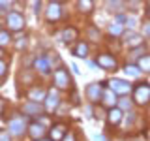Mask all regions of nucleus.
Wrapping results in <instances>:
<instances>
[{"instance_id":"obj_1","label":"nucleus","mask_w":150,"mask_h":141,"mask_svg":"<svg viewBox=\"0 0 150 141\" xmlns=\"http://www.w3.org/2000/svg\"><path fill=\"white\" fill-rule=\"evenodd\" d=\"M133 96H135V102L141 103V105L148 103V102H150V85H146V83H141L139 87H135Z\"/></svg>"},{"instance_id":"obj_2","label":"nucleus","mask_w":150,"mask_h":141,"mask_svg":"<svg viewBox=\"0 0 150 141\" xmlns=\"http://www.w3.org/2000/svg\"><path fill=\"white\" fill-rule=\"evenodd\" d=\"M8 26L11 28V30H21V28L25 26V19H23L21 13H17V11L9 13L8 15Z\"/></svg>"},{"instance_id":"obj_3","label":"nucleus","mask_w":150,"mask_h":141,"mask_svg":"<svg viewBox=\"0 0 150 141\" xmlns=\"http://www.w3.org/2000/svg\"><path fill=\"white\" fill-rule=\"evenodd\" d=\"M26 128V120L23 119V117H17V119H11L9 120V132L15 135H21L23 132Z\"/></svg>"},{"instance_id":"obj_4","label":"nucleus","mask_w":150,"mask_h":141,"mask_svg":"<svg viewBox=\"0 0 150 141\" xmlns=\"http://www.w3.org/2000/svg\"><path fill=\"white\" fill-rule=\"evenodd\" d=\"M109 87L112 92H120V94H128L129 92V83L128 81H120V79H111Z\"/></svg>"},{"instance_id":"obj_5","label":"nucleus","mask_w":150,"mask_h":141,"mask_svg":"<svg viewBox=\"0 0 150 141\" xmlns=\"http://www.w3.org/2000/svg\"><path fill=\"white\" fill-rule=\"evenodd\" d=\"M54 83L58 85L60 88H68L69 87V75L64 72V70H58L54 75Z\"/></svg>"},{"instance_id":"obj_6","label":"nucleus","mask_w":150,"mask_h":141,"mask_svg":"<svg viewBox=\"0 0 150 141\" xmlns=\"http://www.w3.org/2000/svg\"><path fill=\"white\" fill-rule=\"evenodd\" d=\"M98 62H100L101 68H109V70L116 68V60L112 58L111 55H101V56H98Z\"/></svg>"},{"instance_id":"obj_7","label":"nucleus","mask_w":150,"mask_h":141,"mask_svg":"<svg viewBox=\"0 0 150 141\" xmlns=\"http://www.w3.org/2000/svg\"><path fill=\"white\" fill-rule=\"evenodd\" d=\"M47 19L49 21H54V19H58L60 17V4H56V2H51L49 4V8H47Z\"/></svg>"},{"instance_id":"obj_8","label":"nucleus","mask_w":150,"mask_h":141,"mask_svg":"<svg viewBox=\"0 0 150 141\" xmlns=\"http://www.w3.org/2000/svg\"><path fill=\"white\" fill-rule=\"evenodd\" d=\"M51 137H53L54 141L64 139V137H66V126H62V124L53 126V130H51Z\"/></svg>"},{"instance_id":"obj_9","label":"nucleus","mask_w":150,"mask_h":141,"mask_svg":"<svg viewBox=\"0 0 150 141\" xmlns=\"http://www.w3.org/2000/svg\"><path fill=\"white\" fill-rule=\"evenodd\" d=\"M28 134H30L34 139L40 141V137L43 135V126H41V124H38V122H36V124H30V128H28Z\"/></svg>"},{"instance_id":"obj_10","label":"nucleus","mask_w":150,"mask_h":141,"mask_svg":"<svg viewBox=\"0 0 150 141\" xmlns=\"http://www.w3.org/2000/svg\"><path fill=\"white\" fill-rule=\"evenodd\" d=\"M86 94H88V98H90V100H98V98H100V94H103V92H101L100 85H90V87H88V90H86Z\"/></svg>"},{"instance_id":"obj_11","label":"nucleus","mask_w":150,"mask_h":141,"mask_svg":"<svg viewBox=\"0 0 150 141\" xmlns=\"http://www.w3.org/2000/svg\"><path fill=\"white\" fill-rule=\"evenodd\" d=\"M36 68L40 70L41 73H47L49 72V60H47L45 56H40V58L36 60Z\"/></svg>"},{"instance_id":"obj_12","label":"nucleus","mask_w":150,"mask_h":141,"mask_svg":"<svg viewBox=\"0 0 150 141\" xmlns=\"http://www.w3.org/2000/svg\"><path fill=\"white\" fill-rule=\"evenodd\" d=\"M120 120H122V111L118 109V107L111 109V113H109V122H111V124H118Z\"/></svg>"},{"instance_id":"obj_13","label":"nucleus","mask_w":150,"mask_h":141,"mask_svg":"<svg viewBox=\"0 0 150 141\" xmlns=\"http://www.w3.org/2000/svg\"><path fill=\"white\" fill-rule=\"evenodd\" d=\"M103 105H115V92L112 90H103Z\"/></svg>"},{"instance_id":"obj_14","label":"nucleus","mask_w":150,"mask_h":141,"mask_svg":"<svg viewBox=\"0 0 150 141\" xmlns=\"http://www.w3.org/2000/svg\"><path fill=\"white\" fill-rule=\"evenodd\" d=\"M28 96H30L34 102H40V100H43V98H45V88H36V90H30V92H28Z\"/></svg>"},{"instance_id":"obj_15","label":"nucleus","mask_w":150,"mask_h":141,"mask_svg":"<svg viewBox=\"0 0 150 141\" xmlns=\"http://www.w3.org/2000/svg\"><path fill=\"white\" fill-rule=\"evenodd\" d=\"M75 36H77V30L69 26V28H66V30H64L62 40H64V41H73V40H75Z\"/></svg>"},{"instance_id":"obj_16","label":"nucleus","mask_w":150,"mask_h":141,"mask_svg":"<svg viewBox=\"0 0 150 141\" xmlns=\"http://www.w3.org/2000/svg\"><path fill=\"white\" fill-rule=\"evenodd\" d=\"M56 103H58V92H56V90H51L49 92V100H47V107H49V109H53Z\"/></svg>"},{"instance_id":"obj_17","label":"nucleus","mask_w":150,"mask_h":141,"mask_svg":"<svg viewBox=\"0 0 150 141\" xmlns=\"http://www.w3.org/2000/svg\"><path fill=\"white\" fill-rule=\"evenodd\" d=\"M139 68L144 72H150V56H141L139 58Z\"/></svg>"},{"instance_id":"obj_18","label":"nucleus","mask_w":150,"mask_h":141,"mask_svg":"<svg viewBox=\"0 0 150 141\" xmlns=\"http://www.w3.org/2000/svg\"><path fill=\"white\" fill-rule=\"evenodd\" d=\"M38 111H41V105L36 103V102L26 103V105H25V113H38Z\"/></svg>"},{"instance_id":"obj_19","label":"nucleus","mask_w":150,"mask_h":141,"mask_svg":"<svg viewBox=\"0 0 150 141\" xmlns=\"http://www.w3.org/2000/svg\"><path fill=\"white\" fill-rule=\"evenodd\" d=\"M75 53H77L79 56H86V53H88V45L84 43V41H81V43L75 47Z\"/></svg>"},{"instance_id":"obj_20","label":"nucleus","mask_w":150,"mask_h":141,"mask_svg":"<svg viewBox=\"0 0 150 141\" xmlns=\"http://www.w3.org/2000/svg\"><path fill=\"white\" fill-rule=\"evenodd\" d=\"M126 73H129V75H135V77H137V75L141 73V68L139 66H126Z\"/></svg>"},{"instance_id":"obj_21","label":"nucleus","mask_w":150,"mask_h":141,"mask_svg":"<svg viewBox=\"0 0 150 141\" xmlns=\"http://www.w3.org/2000/svg\"><path fill=\"white\" fill-rule=\"evenodd\" d=\"M111 34H122V26H118V23H112L111 28H109Z\"/></svg>"},{"instance_id":"obj_22","label":"nucleus","mask_w":150,"mask_h":141,"mask_svg":"<svg viewBox=\"0 0 150 141\" xmlns=\"http://www.w3.org/2000/svg\"><path fill=\"white\" fill-rule=\"evenodd\" d=\"M6 43H9V34L8 32H0V45H6Z\"/></svg>"},{"instance_id":"obj_23","label":"nucleus","mask_w":150,"mask_h":141,"mask_svg":"<svg viewBox=\"0 0 150 141\" xmlns=\"http://www.w3.org/2000/svg\"><path fill=\"white\" fill-rule=\"evenodd\" d=\"M79 8L81 9H92V4L90 2H79Z\"/></svg>"},{"instance_id":"obj_24","label":"nucleus","mask_w":150,"mask_h":141,"mask_svg":"<svg viewBox=\"0 0 150 141\" xmlns=\"http://www.w3.org/2000/svg\"><path fill=\"white\" fill-rule=\"evenodd\" d=\"M120 105L124 107V109H129V107H131V102L128 100V98H124V100H122V103H120Z\"/></svg>"},{"instance_id":"obj_25","label":"nucleus","mask_w":150,"mask_h":141,"mask_svg":"<svg viewBox=\"0 0 150 141\" xmlns=\"http://www.w3.org/2000/svg\"><path fill=\"white\" fill-rule=\"evenodd\" d=\"M0 141H9V135L6 132H0Z\"/></svg>"},{"instance_id":"obj_26","label":"nucleus","mask_w":150,"mask_h":141,"mask_svg":"<svg viewBox=\"0 0 150 141\" xmlns=\"http://www.w3.org/2000/svg\"><path fill=\"white\" fill-rule=\"evenodd\" d=\"M6 73V62H0V77Z\"/></svg>"},{"instance_id":"obj_27","label":"nucleus","mask_w":150,"mask_h":141,"mask_svg":"<svg viewBox=\"0 0 150 141\" xmlns=\"http://www.w3.org/2000/svg\"><path fill=\"white\" fill-rule=\"evenodd\" d=\"M62 141H75V135H73V134H66V137H64Z\"/></svg>"},{"instance_id":"obj_28","label":"nucleus","mask_w":150,"mask_h":141,"mask_svg":"<svg viewBox=\"0 0 150 141\" xmlns=\"http://www.w3.org/2000/svg\"><path fill=\"white\" fill-rule=\"evenodd\" d=\"M144 34H148V36H150V21L146 23V25H144Z\"/></svg>"},{"instance_id":"obj_29","label":"nucleus","mask_w":150,"mask_h":141,"mask_svg":"<svg viewBox=\"0 0 150 141\" xmlns=\"http://www.w3.org/2000/svg\"><path fill=\"white\" fill-rule=\"evenodd\" d=\"M2 111H4V100L0 98V113H2Z\"/></svg>"},{"instance_id":"obj_30","label":"nucleus","mask_w":150,"mask_h":141,"mask_svg":"<svg viewBox=\"0 0 150 141\" xmlns=\"http://www.w3.org/2000/svg\"><path fill=\"white\" fill-rule=\"evenodd\" d=\"M0 56H2V49H0Z\"/></svg>"},{"instance_id":"obj_31","label":"nucleus","mask_w":150,"mask_h":141,"mask_svg":"<svg viewBox=\"0 0 150 141\" xmlns=\"http://www.w3.org/2000/svg\"><path fill=\"white\" fill-rule=\"evenodd\" d=\"M40 141H45V139H40Z\"/></svg>"}]
</instances>
